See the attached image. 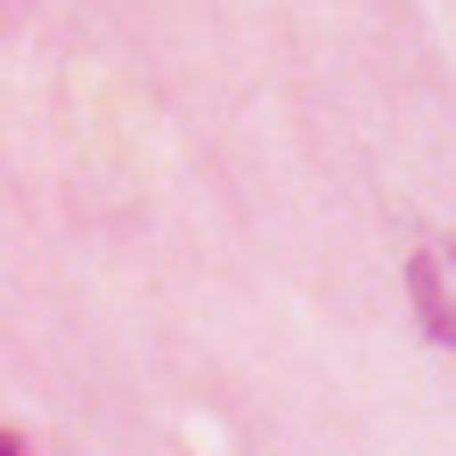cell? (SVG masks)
<instances>
[{
  "label": "cell",
  "mask_w": 456,
  "mask_h": 456,
  "mask_svg": "<svg viewBox=\"0 0 456 456\" xmlns=\"http://www.w3.org/2000/svg\"><path fill=\"white\" fill-rule=\"evenodd\" d=\"M0 456H33V440H25L17 424H0Z\"/></svg>",
  "instance_id": "2"
},
{
  "label": "cell",
  "mask_w": 456,
  "mask_h": 456,
  "mask_svg": "<svg viewBox=\"0 0 456 456\" xmlns=\"http://www.w3.org/2000/svg\"><path fill=\"white\" fill-rule=\"evenodd\" d=\"M408 294H416V334L424 342H456V310H448V269H440V253H408Z\"/></svg>",
  "instance_id": "1"
}]
</instances>
